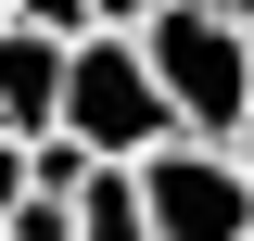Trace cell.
<instances>
[{"mask_svg": "<svg viewBox=\"0 0 254 241\" xmlns=\"http://www.w3.org/2000/svg\"><path fill=\"white\" fill-rule=\"evenodd\" d=\"M140 63H153L165 115H178V140H229V127L254 115V38L216 26L203 0H165L153 26H140Z\"/></svg>", "mask_w": 254, "mask_h": 241, "instance_id": "7a4b0ae2", "label": "cell"}, {"mask_svg": "<svg viewBox=\"0 0 254 241\" xmlns=\"http://www.w3.org/2000/svg\"><path fill=\"white\" fill-rule=\"evenodd\" d=\"M127 178H140L153 241H242L254 229V190H242V165H229L216 140H165L153 165H127Z\"/></svg>", "mask_w": 254, "mask_h": 241, "instance_id": "3957f363", "label": "cell"}, {"mask_svg": "<svg viewBox=\"0 0 254 241\" xmlns=\"http://www.w3.org/2000/svg\"><path fill=\"white\" fill-rule=\"evenodd\" d=\"M153 13H165V0H89V38H140Z\"/></svg>", "mask_w": 254, "mask_h": 241, "instance_id": "52a82bcc", "label": "cell"}, {"mask_svg": "<svg viewBox=\"0 0 254 241\" xmlns=\"http://www.w3.org/2000/svg\"><path fill=\"white\" fill-rule=\"evenodd\" d=\"M242 241H254V229H242Z\"/></svg>", "mask_w": 254, "mask_h": 241, "instance_id": "7c38bea8", "label": "cell"}, {"mask_svg": "<svg viewBox=\"0 0 254 241\" xmlns=\"http://www.w3.org/2000/svg\"><path fill=\"white\" fill-rule=\"evenodd\" d=\"M203 13H216V26H242V38H254V0H203Z\"/></svg>", "mask_w": 254, "mask_h": 241, "instance_id": "30bf717a", "label": "cell"}, {"mask_svg": "<svg viewBox=\"0 0 254 241\" xmlns=\"http://www.w3.org/2000/svg\"><path fill=\"white\" fill-rule=\"evenodd\" d=\"M0 13H13V0H0Z\"/></svg>", "mask_w": 254, "mask_h": 241, "instance_id": "8fae6325", "label": "cell"}, {"mask_svg": "<svg viewBox=\"0 0 254 241\" xmlns=\"http://www.w3.org/2000/svg\"><path fill=\"white\" fill-rule=\"evenodd\" d=\"M26 203V140H0V216Z\"/></svg>", "mask_w": 254, "mask_h": 241, "instance_id": "ba28073f", "label": "cell"}, {"mask_svg": "<svg viewBox=\"0 0 254 241\" xmlns=\"http://www.w3.org/2000/svg\"><path fill=\"white\" fill-rule=\"evenodd\" d=\"M0 26H38V38H64V51H76V38H89V0H13Z\"/></svg>", "mask_w": 254, "mask_h": 241, "instance_id": "8992f818", "label": "cell"}, {"mask_svg": "<svg viewBox=\"0 0 254 241\" xmlns=\"http://www.w3.org/2000/svg\"><path fill=\"white\" fill-rule=\"evenodd\" d=\"M216 152H229V165H242V190H254V115H242V127H229V140H216Z\"/></svg>", "mask_w": 254, "mask_h": 241, "instance_id": "9c48e42d", "label": "cell"}, {"mask_svg": "<svg viewBox=\"0 0 254 241\" xmlns=\"http://www.w3.org/2000/svg\"><path fill=\"white\" fill-rule=\"evenodd\" d=\"M51 115H64V38L0 26V140H51Z\"/></svg>", "mask_w": 254, "mask_h": 241, "instance_id": "277c9868", "label": "cell"}, {"mask_svg": "<svg viewBox=\"0 0 254 241\" xmlns=\"http://www.w3.org/2000/svg\"><path fill=\"white\" fill-rule=\"evenodd\" d=\"M51 140H76L89 165H153V152L178 140V115H165L140 38H76V51H64V115H51Z\"/></svg>", "mask_w": 254, "mask_h": 241, "instance_id": "6da1fadb", "label": "cell"}, {"mask_svg": "<svg viewBox=\"0 0 254 241\" xmlns=\"http://www.w3.org/2000/svg\"><path fill=\"white\" fill-rule=\"evenodd\" d=\"M64 241H153V216H140V178H127V165H102V178L76 190V216H64Z\"/></svg>", "mask_w": 254, "mask_h": 241, "instance_id": "5b68a950", "label": "cell"}]
</instances>
